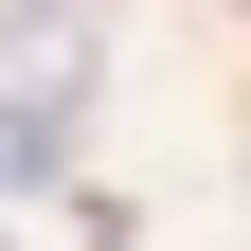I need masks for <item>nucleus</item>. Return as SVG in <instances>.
<instances>
[{
    "mask_svg": "<svg viewBox=\"0 0 251 251\" xmlns=\"http://www.w3.org/2000/svg\"><path fill=\"white\" fill-rule=\"evenodd\" d=\"M54 162H72V36L18 18L0 36V179H54Z\"/></svg>",
    "mask_w": 251,
    "mask_h": 251,
    "instance_id": "f257e3e1",
    "label": "nucleus"
}]
</instances>
